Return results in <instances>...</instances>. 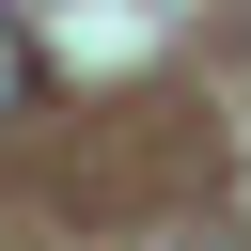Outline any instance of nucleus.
<instances>
[{"mask_svg": "<svg viewBox=\"0 0 251 251\" xmlns=\"http://www.w3.org/2000/svg\"><path fill=\"white\" fill-rule=\"evenodd\" d=\"M0 110H31V31L0 16Z\"/></svg>", "mask_w": 251, "mask_h": 251, "instance_id": "obj_1", "label": "nucleus"}]
</instances>
